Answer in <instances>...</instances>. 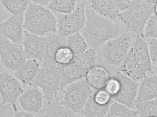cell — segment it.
<instances>
[{"label": "cell", "mask_w": 157, "mask_h": 117, "mask_svg": "<svg viewBox=\"0 0 157 117\" xmlns=\"http://www.w3.org/2000/svg\"><path fill=\"white\" fill-rule=\"evenodd\" d=\"M86 23L81 34L89 47L96 52L109 40L120 35L119 26L113 20L100 16L93 9H86Z\"/></svg>", "instance_id": "obj_1"}, {"label": "cell", "mask_w": 157, "mask_h": 117, "mask_svg": "<svg viewBox=\"0 0 157 117\" xmlns=\"http://www.w3.org/2000/svg\"><path fill=\"white\" fill-rule=\"evenodd\" d=\"M24 30L41 37L57 34V19L44 6L30 2L24 15Z\"/></svg>", "instance_id": "obj_2"}, {"label": "cell", "mask_w": 157, "mask_h": 117, "mask_svg": "<svg viewBox=\"0 0 157 117\" xmlns=\"http://www.w3.org/2000/svg\"><path fill=\"white\" fill-rule=\"evenodd\" d=\"M97 52L89 48L84 53L75 55L67 65H57L61 77L60 90L72 82L85 78L89 70L96 65Z\"/></svg>", "instance_id": "obj_3"}, {"label": "cell", "mask_w": 157, "mask_h": 117, "mask_svg": "<svg viewBox=\"0 0 157 117\" xmlns=\"http://www.w3.org/2000/svg\"><path fill=\"white\" fill-rule=\"evenodd\" d=\"M155 5L145 0L120 12L118 19L128 32L143 36L144 29L151 17L155 14Z\"/></svg>", "instance_id": "obj_4"}, {"label": "cell", "mask_w": 157, "mask_h": 117, "mask_svg": "<svg viewBox=\"0 0 157 117\" xmlns=\"http://www.w3.org/2000/svg\"><path fill=\"white\" fill-rule=\"evenodd\" d=\"M135 37L131 32L124 33L106 42L97 50V55L104 62L118 67L130 50Z\"/></svg>", "instance_id": "obj_5"}, {"label": "cell", "mask_w": 157, "mask_h": 117, "mask_svg": "<svg viewBox=\"0 0 157 117\" xmlns=\"http://www.w3.org/2000/svg\"><path fill=\"white\" fill-rule=\"evenodd\" d=\"M62 91L64 97L60 103L79 115L94 93L86 78L67 85Z\"/></svg>", "instance_id": "obj_6"}, {"label": "cell", "mask_w": 157, "mask_h": 117, "mask_svg": "<svg viewBox=\"0 0 157 117\" xmlns=\"http://www.w3.org/2000/svg\"><path fill=\"white\" fill-rule=\"evenodd\" d=\"M38 88L48 101L58 99L60 90L61 77L57 64L47 68H41L34 80L29 85Z\"/></svg>", "instance_id": "obj_7"}, {"label": "cell", "mask_w": 157, "mask_h": 117, "mask_svg": "<svg viewBox=\"0 0 157 117\" xmlns=\"http://www.w3.org/2000/svg\"><path fill=\"white\" fill-rule=\"evenodd\" d=\"M86 2H78L75 9L71 13L56 15L58 34L67 38L82 31L86 23Z\"/></svg>", "instance_id": "obj_8"}, {"label": "cell", "mask_w": 157, "mask_h": 117, "mask_svg": "<svg viewBox=\"0 0 157 117\" xmlns=\"http://www.w3.org/2000/svg\"><path fill=\"white\" fill-rule=\"evenodd\" d=\"M24 87L20 81L9 71L0 74V94L2 99L1 110L12 107L15 112L18 111L17 100L24 93Z\"/></svg>", "instance_id": "obj_9"}, {"label": "cell", "mask_w": 157, "mask_h": 117, "mask_svg": "<svg viewBox=\"0 0 157 117\" xmlns=\"http://www.w3.org/2000/svg\"><path fill=\"white\" fill-rule=\"evenodd\" d=\"M0 57L4 67L13 72L18 70L27 60L22 44H14L1 34Z\"/></svg>", "instance_id": "obj_10"}, {"label": "cell", "mask_w": 157, "mask_h": 117, "mask_svg": "<svg viewBox=\"0 0 157 117\" xmlns=\"http://www.w3.org/2000/svg\"><path fill=\"white\" fill-rule=\"evenodd\" d=\"M113 75L120 80L121 88L119 93L112 98V100L125 105L130 108L135 109L134 102L140 82L116 70Z\"/></svg>", "instance_id": "obj_11"}, {"label": "cell", "mask_w": 157, "mask_h": 117, "mask_svg": "<svg viewBox=\"0 0 157 117\" xmlns=\"http://www.w3.org/2000/svg\"><path fill=\"white\" fill-rule=\"evenodd\" d=\"M132 48L134 60L140 76L143 79L152 68L148 46L142 36L136 35Z\"/></svg>", "instance_id": "obj_12"}, {"label": "cell", "mask_w": 157, "mask_h": 117, "mask_svg": "<svg viewBox=\"0 0 157 117\" xmlns=\"http://www.w3.org/2000/svg\"><path fill=\"white\" fill-rule=\"evenodd\" d=\"M24 15H12L0 25L1 35L14 44H23L24 35Z\"/></svg>", "instance_id": "obj_13"}, {"label": "cell", "mask_w": 157, "mask_h": 117, "mask_svg": "<svg viewBox=\"0 0 157 117\" xmlns=\"http://www.w3.org/2000/svg\"><path fill=\"white\" fill-rule=\"evenodd\" d=\"M45 37L37 36L24 30L23 45L27 59H35L41 64L45 54Z\"/></svg>", "instance_id": "obj_14"}, {"label": "cell", "mask_w": 157, "mask_h": 117, "mask_svg": "<svg viewBox=\"0 0 157 117\" xmlns=\"http://www.w3.org/2000/svg\"><path fill=\"white\" fill-rule=\"evenodd\" d=\"M43 93L38 88L33 89L24 93L18 99L23 110L38 114L42 108Z\"/></svg>", "instance_id": "obj_15"}, {"label": "cell", "mask_w": 157, "mask_h": 117, "mask_svg": "<svg viewBox=\"0 0 157 117\" xmlns=\"http://www.w3.org/2000/svg\"><path fill=\"white\" fill-rule=\"evenodd\" d=\"M45 54L41 68H47L56 64L55 61V56L57 50L60 47L67 46V38L62 37L57 34H48L45 37Z\"/></svg>", "instance_id": "obj_16"}, {"label": "cell", "mask_w": 157, "mask_h": 117, "mask_svg": "<svg viewBox=\"0 0 157 117\" xmlns=\"http://www.w3.org/2000/svg\"><path fill=\"white\" fill-rule=\"evenodd\" d=\"M146 74L140 83L136 100L148 101L157 98V74L151 71Z\"/></svg>", "instance_id": "obj_17"}, {"label": "cell", "mask_w": 157, "mask_h": 117, "mask_svg": "<svg viewBox=\"0 0 157 117\" xmlns=\"http://www.w3.org/2000/svg\"><path fill=\"white\" fill-rule=\"evenodd\" d=\"M41 64L35 59H27L18 70L14 71L13 75L24 88L34 80L40 70Z\"/></svg>", "instance_id": "obj_18"}, {"label": "cell", "mask_w": 157, "mask_h": 117, "mask_svg": "<svg viewBox=\"0 0 157 117\" xmlns=\"http://www.w3.org/2000/svg\"><path fill=\"white\" fill-rule=\"evenodd\" d=\"M110 78V74L105 68L95 65L88 71L86 78L91 87L98 90L104 89Z\"/></svg>", "instance_id": "obj_19"}, {"label": "cell", "mask_w": 157, "mask_h": 117, "mask_svg": "<svg viewBox=\"0 0 157 117\" xmlns=\"http://www.w3.org/2000/svg\"><path fill=\"white\" fill-rule=\"evenodd\" d=\"M92 9L102 16L114 20L120 13L114 0H90Z\"/></svg>", "instance_id": "obj_20"}, {"label": "cell", "mask_w": 157, "mask_h": 117, "mask_svg": "<svg viewBox=\"0 0 157 117\" xmlns=\"http://www.w3.org/2000/svg\"><path fill=\"white\" fill-rule=\"evenodd\" d=\"M40 114L41 117H80L78 114L62 104L58 98L48 101L47 107L38 114Z\"/></svg>", "instance_id": "obj_21"}, {"label": "cell", "mask_w": 157, "mask_h": 117, "mask_svg": "<svg viewBox=\"0 0 157 117\" xmlns=\"http://www.w3.org/2000/svg\"><path fill=\"white\" fill-rule=\"evenodd\" d=\"M116 70L138 82H140L143 79L134 60L132 47L123 62Z\"/></svg>", "instance_id": "obj_22"}, {"label": "cell", "mask_w": 157, "mask_h": 117, "mask_svg": "<svg viewBox=\"0 0 157 117\" xmlns=\"http://www.w3.org/2000/svg\"><path fill=\"white\" fill-rule=\"evenodd\" d=\"M110 104L104 106L99 104L94 101L93 95L91 96L83 109L80 112V116L86 117H106Z\"/></svg>", "instance_id": "obj_23"}, {"label": "cell", "mask_w": 157, "mask_h": 117, "mask_svg": "<svg viewBox=\"0 0 157 117\" xmlns=\"http://www.w3.org/2000/svg\"><path fill=\"white\" fill-rule=\"evenodd\" d=\"M106 117H139V115L136 110L130 108L125 105L114 101L110 105Z\"/></svg>", "instance_id": "obj_24"}, {"label": "cell", "mask_w": 157, "mask_h": 117, "mask_svg": "<svg viewBox=\"0 0 157 117\" xmlns=\"http://www.w3.org/2000/svg\"><path fill=\"white\" fill-rule=\"evenodd\" d=\"M67 46L75 55L84 53L90 47L80 32H77L67 37Z\"/></svg>", "instance_id": "obj_25"}, {"label": "cell", "mask_w": 157, "mask_h": 117, "mask_svg": "<svg viewBox=\"0 0 157 117\" xmlns=\"http://www.w3.org/2000/svg\"><path fill=\"white\" fill-rule=\"evenodd\" d=\"M135 109L141 117H157V98L148 101L136 100Z\"/></svg>", "instance_id": "obj_26"}, {"label": "cell", "mask_w": 157, "mask_h": 117, "mask_svg": "<svg viewBox=\"0 0 157 117\" xmlns=\"http://www.w3.org/2000/svg\"><path fill=\"white\" fill-rule=\"evenodd\" d=\"M77 4L76 0H51L47 7L52 13L66 14L72 12Z\"/></svg>", "instance_id": "obj_27"}, {"label": "cell", "mask_w": 157, "mask_h": 117, "mask_svg": "<svg viewBox=\"0 0 157 117\" xmlns=\"http://www.w3.org/2000/svg\"><path fill=\"white\" fill-rule=\"evenodd\" d=\"M6 9L14 15H24L30 2L29 0H1Z\"/></svg>", "instance_id": "obj_28"}, {"label": "cell", "mask_w": 157, "mask_h": 117, "mask_svg": "<svg viewBox=\"0 0 157 117\" xmlns=\"http://www.w3.org/2000/svg\"><path fill=\"white\" fill-rule=\"evenodd\" d=\"M75 54L67 46L60 47L56 53L55 61L58 65H67L74 60Z\"/></svg>", "instance_id": "obj_29"}, {"label": "cell", "mask_w": 157, "mask_h": 117, "mask_svg": "<svg viewBox=\"0 0 157 117\" xmlns=\"http://www.w3.org/2000/svg\"><path fill=\"white\" fill-rule=\"evenodd\" d=\"M143 37L157 38V15L154 14L150 18L144 29Z\"/></svg>", "instance_id": "obj_30"}, {"label": "cell", "mask_w": 157, "mask_h": 117, "mask_svg": "<svg viewBox=\"0 0 157 117\" xmlns=\"http://www.w3.org/2000/svg\"><path fill=\"white\" fill-rule=\"evenodd\" d=\"M93 97L94 101L101 105L110 104L114 101L111 96L104 89L98 90L93 94Z\"/></svg>", "instance_id": "obj_31"}, {"label": "cell", "mask_w": 157, "mask_h": 117, "mask_svg": "<svg viewBox=\"0 0 157 117\" xmlns=\"http://www.w3.org/2000/svg\"><path fill=\"white\" fill-rule=\"evenodd\" d=\"M120 88V80L116 76L113 75L109 79L104 89L113 98L119 93Z\"/></svg>", "instance_id": "obj_32"}, {"label": "cell", "mask_w": 157, "mask_h": 117, "mask_svg": "<svg viewBox=\"0 0 157 117\" xmlns=\"http://www.w3.org/2000/svg\"><path fill=\"white\" fill-rule=\"evenodd\" d=\"M120 12L127 9L142 0H114Z\"/></svg>", "instance_id": "obj_33"}, {"label": "cell", "mask_w": 157, "mask_h": 117, "mask_svg": "<svg viewBox=\"0 0 157 117\" xmlns=\"http://www.w3.org/2000/svg\"><path fill=\"white\" fill-rule=\"evenodd\" d=\"M149 50L152 64H157V38H153L149 43Z\"/></svg>", "instance_id": "obj_34"}, {"label": "cell", "mask_w": 157, "mask_h": 117, "mask_svg": "<svg viewBox=\"0 0 157 117\" xmlns=\"http://www.w3.org/2000/svg\"><path fill=\"white\" fill-rule=\"evenodd\" d=\"M15 113L16 114L14 116L15 117H33L34 116V114L33 113L24 110L20 111V112L17 111Z\"/></svg>", "instance_id": "obj_35"}, {"label": "cell", "mask_w": 157, "mask_h": 117, "mask_svg": "<svg viewBox=\"0 0 157 117\" xmlns=\"http://www.w3.org/2000/svg\"><path fill=\"white\" fill-rule=\"evenodd\" d=\"M30 2L40 5L43 6H47L51 0H29Z\"/></svg>", "instance_id": "obj_36"}, {"label": "cell", "mask_w": 157, "mask_h": 117, "mask_svg": "<svg viewBox=\"0 0 157 117\" xmlns=\"http://www.w3.org/2000/svg\"><path fill=\"white\" fill-rule=\"evenodd\" d=\"M145 1H146L147 2L149 3L154 4V5L157 3V0H145Z\"/></svg>", "instance_id": "obj_37"}, {"label": "cell", "mask_w": 157, "mask_h": 117, "mask_svg": "<svg viewBox=\"0 0 157 117\" xmlns=\"http://www.w3.org/2000/svg\"><path fill=\"white\" fill-rule=\"evenodd\" d=\"M154 12L155 14L157 15V3L155 4V6H154Z\"/></svg>", "instance_id": "obj_38"}, {"label": "cell", "mask_w": 157, "mask_h": 117, "mask_svg": "<svg viewBox=\"0 0 157 117\" xmlns=\"http://www.w3.org/2000/svg\"><path fill=\"white\" fill-rule=\"evenodd\" d=\"M78 2H86V0H77Z\"/></svg>", "instance_id": "obj_39"}, {"label": "cell", "mask_w": 157, "mask_h": 117, "mask_svg": "<svg viewBox=\"0 0 157 117\" xmlns=\"http://www.w3.org/2000/svg\"><path fill=\"white\" fill-rule=\"evenodd\" d=\"M155 73L157 74V66H156V67L155 68Z\"/></svg>", "instance_id": "obj_40"}]
</instances>
